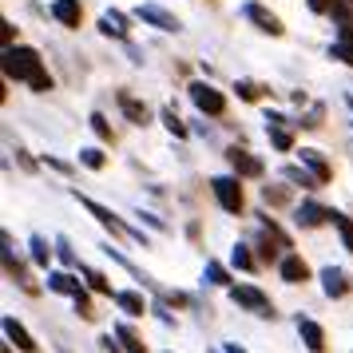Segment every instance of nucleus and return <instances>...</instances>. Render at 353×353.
I'll return each instance as SVG.
<instances>
[{
  "instance_id": "obj_1",
  "label": "nucleus",
  "mask_w": 353,
  "mask_h": 353,
  "mask_svg": "<svg viewBox=\"0 0 353 353\" xmlns=\"http://www.w3.org/2000/svg\"><path fill=\"white\" fill-rule=\"evenodd\" d=\"M4 76L8 80H20L28 83L32 92H52V76L44 72V60H40V52L36 48H4Z\"/></svg>"
},
{
  "instance_id": "obj_2",
  "label": "nucleus",
  "mask_w": 353,
  "mask_h": 353,
  "mask_svg": "<svg viewBox=\"0 0 353 353\" xmlns=\"http://www.w3.org/2000/svg\"><path fill=\"white\" fill-rule=\"evenodd\" d=\"M210 191H214V199L223 203V210H230V214H239V210H242L239 175H219V179H210Z\"/></svg>"
},
{
  "instance_id": "obj_3",
  "label": "nucleus",
  "mask_w": 353,
  "mask_h": 353,
  "mask_svg": "<svg viewBox=\"0 0 353 353\" xmlns=\"http://www.w3.org/2000/svg\"><path fill=\"white\" fill-rule=\"evenodd\" d=\"M230 298L239 305H246V310H254L258 318H274V305H270V298L262 294V290H254V286H230Z\"/></svg>"
},
{
  "instance_id": "obj_4",
  "label": "nucleus",
  "mask_w": 353,
  "mask_h": 353,
  "mask_svg": "<svg viewBox=\"0 0 353 353\" xmlns=\"http://www.w3.org/2000/svg\"><path fill=\"white\" fill-rule=\"evenodd\" d=\"M191 99H194V108H199V112H207V115H223L226 112L223 92H214L210 83H191Z\"/></svg>"
},
{
  "instance_id": "obj_5",
  "label": "nucleus",
  "mask_w": 353,
  "mask_h": 353,
  "mask_svg": "<svg viewBox=\"0 0 353 353\" xmlns=\"http://www.w3.org/2000/svg\"><path fill=\"white\" fill-rule=\"evenodd\" d=\"M48 290H56V294H68V298H76V305L83 310V318H92L88 314V294H83V286L72 278V274H48Z\"/></svg>"
},
{
  "instance_id": "obj_6",
  "label": "nucleus",
  "mask_w": 353,
  "mask_h": 353,
  "mask_svg": "<svg viewBox=\"0 0 353 353\" xmlns=\"http://www.w3.org/2000/svg\"><path fill=\"white\" fill-rule=\"evenodd\" d=\"M76 199H80V194H76ZM80 207H88V210H92V214H96L99 223L108 226V230H119V234H131L135 242H143V246H147V239H143V234H139V230H131V226H123V223H119V219H115V214H112L108 207H99V203H92V199H80Z\"/></svg>"
},
{
  "instance_id": "obj_7",
  "label": "nucleus",
  "mask_w": 353,
  "mask_h": 353,
  "mask_svg": "<svg viewBox=\"0 0 353 353\" xmlns=\"http://www.w3.org/2000/svg\"><path fill=\"white\" fill-rule=\"evenodd\" d=\"M242 17H246V20H254V24L262 28V32H270V36H282V20L274 17L270 8H262L258 0H250V4H242Z\"/></svg>"
},
{
  "instance_id": "obj_8",
  "label": "nucleus",
  "mask_w": 353,
  "mask_h": 353,
  "mask_svg": "<svg viewBox=\"0 0 353 353\" xmlns=\"http://www.w3.org/2000/svg\"><path fill=\"white\" fill-rule=\"evenodd\" d=\"M135 17L143 20V24H155V28H163V32H179L183 24H179V17H171V12H163L159 4H139V12Z\"/></svg>"
},
{
  "instance_id": "obj_9",
  "label": "nucleus",
  "mask_w": 353,
  "mask_h": 353,
  "mask_svg": "<svg viewBox=\"0 0 353 353\" xmlns=\"http://www.w3.org/2000/svg\"><path fill=\"white\" fill-rule=\"evenodd\" d=\"M226 159H230V167H234V175H246V179L262 175V163H258L250 151H239V147H230V151H226Z\"/></svg>"
},
{
  "instance_id": "obj_10",
  "label": "nucleus",
  "mask_w": 353,
  "mask_h": 353,
  "mask_svg": "<svg viewBox=\"0 0 353 353\" xmlns=\"http://www.w3.org/2000/svg\"><path fill=\"white\" fill-rule=\"evenodd\" d=\"M52 17L60 20L64 28H80L83 8H80V0H56V4H52Z\"/></svg>"
},
{
  "instance_id": "obj_11",
  "label": "nucleus",
  "mask_w": 353,
  "mask_h": 353,
  "mask_svg": "<svg viewBox=\"0 0 353 353\" xmlns=\"http://www.w3.org/2000/svg\"><path fill=\"white\" fill-rule=\"evenodd\" d=\"M298 334H302V341H305V350H310V353H321V350H325V334H321L318 321L298 318Z\"/></svg>"
},
{
  "instance_id": "obj_12",
  "label": "nucleus",
  "mask_w": 353,
  "mask_h": 353,
  "mask_svg": "<svg viewBox=\"0 0 353 353\" xmlns=\"http://www.w3.org/2000/svg\"><path fill=\"white\" fill-rule=\"evenodd\" d=\"M4 334H8V341H17V350H24V353H36V350H40V345L32 341V334H28V330H24L17 318H4Z\"/></svg>"
},
{
  "instance_id": "obj_13",
  "label": "nucleus",
  "mask_w": 353,
  "mask_h": 353,
  "mask_svg": "<svg viewBox=\"0 0 353 353\" xmlns=\"http://www.w3.org/2000/svg\"><path fill=\"white\" fill-rule=\"evenodd\" d=\"M321 282H325V294H330V298H345V294H350V278L341 270H334V266L321 270Z\"/></svg>"
},
{
  "instance_id": "obj_14",
  "label": "nucleus",
  "mask_w": 353,
  "mask_h": 353,
  "mask_svg": "<svg viewBox=\"0 0 353 353\" xmlns=\"http://www.w3.org/2000/svg\"><path fill=\"white\" fill-rule=\"evenodd\" d=\"M278 270H282V282H305V278H310V266H305L298 254H286Z\"/></svg>"
},
{
  "instance_id": "obj_15",
  "label": "nucleus",
  "mask_w": 353,
  "mask_h": 353,
  "mask_svg": "<svg viewBox=\"0 0 353 353\" xmlns=\"http://www.w3.org/2000/svg\"><path fill=\"white\" fill-rule=\"evenodd\" d=\"M330 56L341 60V64H353V24H341V36H337V44L330 48Z\"/></svg>"
},
{
  "instance_id": "obj_16",
  "label": "nucleus",
  "mask_w": 353,
  "mask_h": 353,
  "mask_svg": "<svg viewBox=\"0 0 353 353\" xmlns=\"http://www.w3.org/2000/svg\"><path fill=\"white\" fill-rule=\"evenodd\" d=\"M99 32L115 36V40H128V20H123V12H103L99 17Z\"/></svg>"
},
{
  "instance_id": "obj_17",
  "label": "nucleus",
  "mask_w": 353,
  "mask_h": 353,
  "mask_svg": "<svg viewBox=\"0 0 353 353\" xmlns=\"http://www.w3.org/2000/svg\"><path fill=\"white\" fill-rule=\"evenodd\" d=\"M119 108H123V115H128L131 123H139V128H143L147 119H151V112H147V103H139V99H131L128 92H119Z\"/></svg>"
},
{
  "instance_id": "obj_18",
  "label": "nucleus",
  "mask_w": 353,
  "mask_h": 353,
  "mask_svg": "<svg viewBox=\"0 0 353 353\" xmlns=\"http://www.w3.org/2000/svg\"><path fill=\"white\" fill-rule=\"evenodd\" d=\"M266 119H270V139H274V147H278V151H290V147H294V135L286 131V119H282L278 112L266 115Z\"/></svg>"
},
{
  "instance_id": "obj_19",
  "label": "nucleus",
  "mask_w": 353,
  "mask_h": 353,
  "mask_svg": "<svg viewBox=\"0 0 353 353\" xmlns=\"http://www.w3.org/2000/svg\"><path fill=\"white\" fill-rule=\"evenodd\" d=\"M115 305H119L123 314H131V318H143V310H147L143 294H131V290H119V294H115Z\"/></svg>"
},
{
  "instance_id": "obj_20",
  "label": "nucleus",
  "mask_w": 353,
  "mask_h": 353,
  "mask_svg": "<svg viewBox=\"0 0 353 353\" xmlns=\"http://www.w3.org/2000/svg\"><path fill=\"white\" fill-rule=\"evenodd\" d=\"M294 219H298V223H302V226H318V223H325V219H330V210H321L318 203H302V207H298V214H294Z\"/></svg>"
},
{
  "instance_id": "obj_21",
  "label": "nucleus",
  "mask_w": 353,
  "mask_h": 353,
  "mask_svg": "<svg viewBox=\"0 0 353 353\" xmlns=\"http://www.w3.org/2000/svg\"><path fill=\"white\" fill-rule=\"evenodd\" d=\"M302 167H310V175H318L321 183L330 179V163L321 159V151H302Z\"/></svg>"
},
{
  "instance_id": "obj_22",
  "label": "nucleus",
  "mask_w": 353,
  "mask_h": 353,
  "mask_svg": "<svg viewBox=\"0 0 353 353\" xmlns=\"http://www.w3.org/2000/svg\"><path fill=\"white\" fill-rule=\"evenodd\" d=\"M330 223L337 226V234H341V246H345V250L353 254V223L345 219V214H341V210H330Z\"/></svg>"
},
{
  "instance_id": "obj_23",
  "label": "nucleus",
  "mask_w": 353,
  "mask_h": 353,
  "mask_svg": "<svg viewBox=\"0 0 353 353\" xmlns=\"http://www.w3.org/2000/svg\"><path fill=\"white\" fill-rule=\"evenodd\" d=\"M115 337L123 341V350H128V353H147V345H143V341H139L135 334H131L128 325H115Z\"/></svg>"
},
{
  "instance_id": "obj_24",
  "label": "nucleus",
  "mask_w": 353,
  "mask_h": 353,
  "mask_svg": "<svg viewBox=\"0 0 353 353\" xmlns=\"http://www.w3.org/2000/svg\"><path fill=\"white\" fill-rule=\"evenodd\" d=\"M282 175H286L290 183H298V187H318V183H321L318 175H305L302 167H286V171H282Z\"/></svg>"
},
{
  "instance_id": "obj_25",
  "label": "nucleus",
  "mask_w": 353,
  "mask_h": 353,
  "mask_svg": "<svg viewBox=\"0 0 353 353\" xmlns=\"http://www.w3.org/2000/svg\"><path fill=\"white\" fill-rule=\"evenodd\" d=\"M163 123H167V131H171L175 139H187V123H183V119H179L175 112H171V108L163 112Z\"/></svg>"
},
{
  "instance_id": "obj_26",
  "label": "nucleus",
  "mask_w": 353,
  "mask_h": 353,
  "mask_svg": "<svg viewBox=\"0 0 353 353\" xmlns=\"http://www.w3.org/2000/svg\"><path fill=\"white\" fill-rule=\"evenodd\" d=\"M80 274H83V278H88V286L96 290V294H112V286H108V278H103V274L88 270V266H80Z\"/></svg>"
},
{
  "instance_id": "obj_27",
  "label": "nucleus",
  "mask_w": 353,
  "mask_h": 353,
  "mask_svg": "<svg viewBox=\"0 0 353 353\" xmlns=\"http://www.w3.org/2000/svg\"><path fill=\"white\" fill-rule=\"evenodd\" d=\"M80 163H83V167H92V171H99V167H103V151H99V147H83Z\"/></svg>"
},
{
  "instance_id": "obj_28",
  "label": "nucleus",
  "mask_w": 353,
  "mask_h": 353,
  "mask_svg": "<svg viewBox=\"0 0 353 353\" xmlns=\"http://www.w3.org/2000/svg\"><path fill=\"white\" fill-rule=\"evenodd\" d=\"M48 258H52L48 242L40 239V234H36V239H32V262H36V266H48Z\"/></svg>"
},
{
  "instance_id": "obj_29",
  "label": "nucleus",
  "mask_w": 353,
  "mask_h": 353,
  "mask_svg": "<svg viewBox=\"0 0 353 353\" xmlns=\"http://www.w3.org/2000/svg\"><path fill=\"white\" fill-rule=\"evenodd\" d=\"M230 262H234L239 270H254V258H250V250H246V246H234V254H230Z\"/></svg>"
},
{
  "instance_id": "obj_30",
  "label": "nucleus",
  "mask_w": 353,
  "mask_h": 353,
  "mask_svg": "<svg viewBox=\"0 0 353 353\" xmlns=\"http://www.w3.org/2000/svg\"><path fill=\"white\" fill-rule=\"evenodd\" d=\"M207 278L210 282H219V286H230V278H226V270L219 266V262H207Z\"/></svg>"
},
{
  "instance_id": "obj_31",
  "label": "nucleus",
  "mask_w": 353,
  "mask_h": 353,
  "mask_svg": "<svg viewBox=\"0 0 353 353\" xmlns=\"http://www.w3.org/2000/svg\"><path fill=\"white\" fill-rule=\"evenodd\" d=\"M92 131H96L99 139H112V128H108V119H103V115H92Z\"/></svg>"
},
{
  "instance_id": "obj_32",
  "label": "nucleus",
  "mask_w": 353,
  "mask_h": 353,
  "mask_svg": "<svg viewBox=\"0 0 353 353\" xmlns=\"http://www.w3.org/2000/svg\"><path fill=\"white\" fill-rule=\"evenodd\" d=\"M56 254H60V262H64V266H76V254H72V246H68L64 239L56 242Z\"/></svg>"
},
{
  "instance_id": "obj_33",
  "label": "nucleus",
  "mask_w": 353,
  "mask_h": 353,
  "mask_svg": "<svg viewBox=\"0 0 353 353\" xmlns=\"http://www.w3.org/2000/svg\"><path fill=\"white\" fill-rule=\"evenodd\" d=\"M239 96H242V99H258V96H262V88H254L250 80H242V83H239Z\"/></svg>"
},
{
  "instance_id": "obj_34",
  "label": "nucleus",
  "mask_w": 353,
  "mask_h": 353,
  "mask_svg": "<svg viewBox=\"0 0 353 353\" xmlns=\"http://www.w3.org/2000/svg\"><path fill=\"white\" fill-rule=\"evenodd\" d=\"M0 28H4V32H0V40H4V48H12V40H17V28H12V24H8V20H4V24H0Z\"/></svg>"
},
{
  "instance_id": "obj_35",
  "label": "nucleus",
  "mask_w": 353,
  "mask_h": 353,
  "mask_svg": "<svg viewBox=\"0 0 353 353\" xmlns=\"http://www.w3.org/2000/svg\"><path fill=\"white\" fill-rule=\"evenodd\" d=\"M310 8H314V12H325V8H330V0H310Z\"/></svg>"
},
{
  "instance_id": "obj_36",
  "label": "nucleus",
  "mask_w": 353,
  "mask_h": 353,
  "mask_svg": "<svg viewBox=\"0 0 353 353\" xmlns=\"http://www.w3.org/2000/svg\"><path fill=\"white\" fill-rule=\"evenodd\" d=\"M226 353H246V350H239V345H226Z\"/></svg>"
},
{
  "instance_id": "obj_37",
  "label": "nucleus",
  "mask_w": 353,
  "mask_h": 353,
  "mask_svg": "<svg viewBox=\"0 0 353 353\" xmlns=\"http://www.w3.org/2000/svg\"><path fill=\"white\" fill-rule=\"evenodd\" d=\"M350 108H353V99H350Z\"/></svg>"
}]
</instances>
